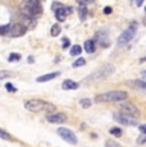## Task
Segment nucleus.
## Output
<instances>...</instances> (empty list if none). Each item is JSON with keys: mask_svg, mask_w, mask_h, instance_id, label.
<instances>
[{"mask_svg": "<svg viewBox=\"0 0 146 147\" xmlns=\"http://www.w3.org/2000/svg\"><path fill=\"white\" fill-rule=\"evenodd\" d=\"M114 72H116V67H114L113 64H104V65H101L100 68H97L96 70H94L90 76H87V77L83 80V82H85V83L100 82V81L105 80V78L110 77Z\"/></svg>", "mask_w": 146, "mask_h": 147, "instance_id": "f257e3e1", "label": "nucleus"}, {"mask_svg": "<svg viewBox=\"0 0 146 147\" xmlns=\"http://www.w3.org/2000/svg\"><path fill=\"white\" fill-rule=\"evenodd\" d=\"M24 109L31 113H39V111H46V113H55L57 107L50 102H46L40 98H31L24 102Z\"/></svg>", "mask_w": 146, "mask_h": 147, "instance_id": "f03ea898", "label": "nucleus"}, {"mask_svg": "<svg viewBox=\"0 0 146 147\" xmlns=\"http://www.w3.org/2000/svg\"><path fill=\"white\" fill-rule=\"evenodd\" d=\"M128 97V94L124 91H108L104 94L95 96L96 102H118V101H124Z\"/></svg>", "mask_w": 146, "mask_h": 147, "instance_id": "7ed1b4c3", "label": "nucleus"}, {"mask_svg": "<svg viewBox=\"0 0 146 147\" xmlns=\"http://www.w3.org/2000/svg\"><path fill=\"white\" fill-rule=\"evenodd\" d=\"M24 9H23V13L28 17H35V16H39L43 12V7H41L40 1L37 0H28L23 4Z\"/></svg>", "mask_w": 146, "mask_h": 147, "instance_id": "20e7f679", "label": "nucleus"}, {"mask_svg": "<svg viewBox=\"0 0 146 147\" xmlns=\"http://www.w3.org/2000/svg\"><path fill=\"white\" fill-rule=\"evenodd\" d=\"M53 9H54L55 18L59 22H64L68 14L72 13V8L62 4V3H53Z\"/></svg>", "mask_w": 146, "mask_h": 147, "instance_id": "39448f33", "label": "nucleus"}, {"mask_svg": "<svg viewBox=\"0 0 146 147\" xmlns=\"http://www.w3.org/2000/svg\"><path fill=\"white\" fill-rule=\"evenodd\" d=\"M135 35H136V24H132V26H130L127 30L123 31V32L120 33V36L118 37L117 45L119 47L127 45L130 41H132V38L135 37Z\"/></svg>", "mask_w": 146, "mask_h": 147, "instance_id": "423d86ee", "label": "nucleus"}, {"mask_svg": "<svg viewBox=\"0 0 146 147\" xmlns=\"http://www.w3.org/2000/svg\"><path fill=\"white\" fill-rule=\"evenodd\" d=\"M57 133L67 143H69V145H77V136L73 133V131H71V129L66 128V127H60V128L57 129Z\"/></svg>", "mask_w": 146, "mask_h": 147, "instance_id": "0eeeda50", "label": "nucleus"}, {"mask_svg": "<svg viewBox=\"0 0 146 147\" xmlns=\"http://www.w3.org/2000/svg\"><path fill=\"white\" fill-rule=\"evenodd\" d=\"M120 110H122L120 114L126 115L131 119H136V118L140 117V110L131 102H122L120 104Z\"/></svg>", "mask_w": 146, "mask_h": 147, "instance_id": "6e6552de", "label": "nucleus"}, {"mask_svg": "<svg viewBox=\"0 0 146 147\" xmlns=\"http://www.w3.org/2000/svg\"><path fill=\"white\" fill-rule=\"evenodd\" d=\"M27 32V28L21 23H14V24H10L9 26V31H8L7 35L9 37H21L23 36L24 33Z\"/></svg>", "mask_w": 146, "mask_h": 147, "instance_id": "1a4fd4ad", "label": "nucleus"}, {"mask_svg": "<svg viewBox=\"0 0 146 147\" xmlns=\"http://www.w3.org/2000/svg\"><path fill=\"white\" fill-rule=\"evenodd\" d=\"M113 119L116 121H118V123L123 124V125H130V127H137L139 125V123H137L135 119H131V118L126 117V115L120 114V113H114Z\"/></svg>", "mask_w": 146, "mask_h": 147, "instance_id": "9d476101", "label": "nucleus"}, {"mask_svg": "<svg viewBox=\"0 0 146 147\" xmlns=\"http://www.w3.org/2000/svg\"><path fill=\"white\" fill-rule=\"evenodd\" d=\"M46 120L53 124H62V123H66L67 121V115L63 114V113L55 111V113H51V114H47Z\"/></svg>", "mask_w": 146, "mask_h": 147, "instance_id": "9b49d317", "label": "nucleus"}, {"mask_svg": "<svg viewBox=\"0 0 146 147\" xmlns=\"http://www.w3.org/2000/svg\"><path fill=\"white\" fill-rule=\"evenodd\" d=\"M96 38L97 41H99V44L101 45L103 47H106L110 45V42H109V37H108V32H106L105 30H101L100 32L96 33Z\"/></svg>", "mask_w": 146, "mask_h": 147, "instance_id": "f8f14e48", "label": "nucleus"}, {"mask_svg": "<svg viewBox=\"0 0 146 147\" xmlns=\"http://www.w3.org/2000/svg\"><path fill=\"white\" fill-rule=\"evenodd\" d=\"M60 76V72H51V73H46L44 76H40V77L36 78V82L39 83H44V82H47V81H51L54 78H57Z\"/></svg>", "mask_w": 146, "mask_h": 147, "instance_id": "ddd939ff", "label": "nucleus"}, {"mask_svg": "<svg viewBox=\"0 0 146 147\" xmlns=\"http://www.w3.org/2000/svg\"><path fill=\"white\" fill-rule=\"evenodd\" d=\"M80 87V83L72 81V80H66L62 83V88L63 90H77Z\"/></svg>", "mask_w": 146, "mask_h": 147, "instance_id": "4468645a", "label": "nucleus"}, {"mask_svg": "<svg viewBox=\"0 0 146 147\" xmlns=\"http://www.w3.org/2000/svg\"><path fill=\"white\" fill-rule=\"evenodd\" d=\"M83 47H85L86 53L92 54V53H95V47H96V45H95V41L94 40H87V41H85V45H83Z\"/></svg>", "mask_w": 146, "mask_h": 147, "instance_id": "2eb2a0df", "label": "nucleus"}, {"mask_svg": "<svg viewBox=\"0 0 146 147\" xmlns=\"http://www.w3.org/2000/svg\"><path fill=\"white\" fill-rule=\"evenodd\" d=\"M127 84H130L131 87H135V88H141V90H145L146 91V82H144V81H139V80L131 81V82H128Z\"/></svg>", "mask_w": 146, "mask_h": 147, "instance_id": "dca6fc26", "label": "nucleus"}, {"mask_svg": "<svg viewBox=\"0 0 146 147\" xmlns=\"http://www.w3.org/2000/svg\"><path fill=\"white\" fill-rule=\"evenodd\" d=\"M60 32H62V27H60V24H53L51 26V30H50V35L53 36V37H57V36L60 35Z\"/></svg>", "mask_w": 146, "mask_h": 147, "instance_id": "f3484780", "label": "nucleus"}, {"mask_svg": "<svg viewBox=\"0 0 146 147\" xmlns=\"http://www.w3.org/2000/svg\"><path fill=\"white\" fill-rule=\"evenodd\" d=\"M82 53V46L81 45H73L71 47V55L72 56H77Z\"/></svg>", "mask_w": 146, "mask_h": 147, "instance_id": "a211bd4d", "label": "nucleus"}, {"mask_svg": "<svg viewBox=\"0 0 146 147\" xmlns=\"http://www.w3.org/2000/svg\"><path fill=\"white\" fill-rule=\"evenodd\" d=\"M109 133H110L112 136H114V137H120L122 133H123V131L120 128H118V127H113V128H110Z\"/></svg>", "mask_w": 146, "mask_h": 147, "instance_id": "6ab92c4d", "label": "nucleus"}, {"mask_svg": "<svg viewBox=\"0 0 146 147\" xmlns=\"http://www.w3.org/2000/svg\"><path fill=\"white\" fill-rule=\"evenodd\" d=\"M0 138H1V140H5V141H12L13 140L12 136L8 133L7 131H4V129H1V128H0Z\"/></svg>", "mask_w": 146, "mask_h": 147, "instance_id": "aec40b11", "label": "nucleus"}, {"mask_svg": "<svg viewBox=\"0 0 146 147\" xmlns=\"http://www.w3.org/2000/svg\"><path fill=\"white\" fill-rule=\"evenodd\" d=\"M80 105L82 106L83 109H89V107L92 105V102H91V100H90V98H81V100H80Z\"/></svg>", "mask_w": 146, "mask_h": 147, "instance_id": "412c9836", "label": "nucleus"}, {"mask_svg": "<svg viewBox=\"0 0 146 147\" xmlns=\"http://www.w3.org/2000/svg\"><path fill=\"white\" fill-rule=\"evenodd\" d=\"M13 73H10L9 70H0V81L1 80H7V78L13 77Z\"/></svg>", "mask_w": 146, "mask_h": 147, "instance_id": "4be33fe9", "label": "nucleus"}, {"mask_svg": "<svg viewBox=\"0 0 146 147\" xmlns=\"http://www.w3.org/2000/svg\"><path fill=\"white\" fill-rule=\"evenodd\" d=\"M78 14H80V19L81 21H85L86 16H87V8L86 7H81L78 9Z\"/></svg>", "mask_w": 146, "mask_h": 147, "instance_id": "5701e85b", "label": "nucleus"}, {"mask_svg": "<svg viewBox=\"0 0 146 147\" xmlns=\"http://www.w3.org/2000/svg\"><path fill=\"white\" fill-rule=\"evenodd\" d=\"M21 54H17V53H12L9 56H8V61H18L21 60Z\"/></svg>", "mask_w": 146, "mask_h": 147, "instance_id": "b1692460", "label": "nucleus"}, {"mask_svg": "<svg viewBox=\"0 0 146 147\" xmlns=\"http://www.w3.org/2000/svg\"><path fill=\"white\" fill-rule=\"evenodd\" d=\"M86 64V60L83 58H80V59H77V60L74 61V63L72 64V67L73 68H77V67H82V65H85Z\"/></svg>", "mask_w": 146, "mask_h": 147, "instance_id": "393cba45", "label": "nucleus"}, {"mask_svg": "<svg viewBox=\"0 0 146 147\" xmlns=\"http://www.w3.org/2000/svg\"><path fill=\"white\" fill-rule=\"evenodd\" d=\"M105 147H122V146H120L119 143H117L116 141L108 140V141H105Z\"/></svg>", "mask_w": 146, "mask_h": 147, "instance_id": "a878e982", "label": "nucleus"}, {"mask_svg": "<svg viewBox=\"0 0 146 147\" xmlns=\"http://www.w3.org/2000/svg\"><path fill=\"white\" fill-rule=\"evenodd\" d=\"M5 90H7L8 92H12V94H14V92H17V87H14L12 83H5Z\"/></svg>", "mask_w": 146, "mask_h": 147, "instance_id": "bb28decb", "label": "nucleus"}, {"mask_svg": "<svg viewBox=\"0 0 146 147\" xmlns=\"http://www.w3.org/2000/svg\"><path fill=\"white\" fill-rule=\"evenodd\" d=\"M9 26L10 24H5V26H0V36L7 35L8 31H9Z\"/></svg>", "mask_w": 146, "mask_h": 147, "instance_id": "cd10ccee", "label": "nucleus"}, {"mask_svg": "<svg viewBox=\"0 0 146 147\" xmlns=\"http://www.w3.org/2000/svg\"><path fill=\"white\" fill-rule=\"evenodd\" d=\"M137 143L139 145H145L146 143V134H141L139 138H137Z\"/></svg>", "mask_w": 146, "mask_h": 147, "instance_id": "c85d7f7f", "label": "nucleus"}, {"mask_svg": "<svg viewBox=\"0 0 146 147\" xmlns=\"http://www.w3.org/2000/svg\"><path fill=\"white\" fill-rule=\"evenodd\" d=\"M62 41H63V45H62V47H63V49H67V47L71 45V40H69L68 37H64Z\"/></svg>", "mask_w": 146, "mask_h": 147, "instance_id": "c756f323", "label": "nucleus"}, {"mask_svg": "<svg viewBox=\"0 0 146 147\" xmlns=\"http://www.w3.org/2000/svg\"><path fill=\"white\" fill-rule=\"evenodd\" d=\"M139 129H140V132H141V134H146V124L139 125Z\"/></svg>", "mask_w": 146, "mask_h": 147, "instance_id": "7c9ffc66", "label": "nucleus"}, {"mask_svg": "<svg viewBox=\"0 0 146 147\" xmlns=\"http://www.w3.org/2000/svg\"><path fill=\"white\" fill-rule=\"evenodd\" d=\"M112 12H113V8L112 7H105L104 8V14H110Z\"/></svg>", "mask_w": 146, "mask_h": 147, "instance_id": "2f4dec72", "label": "nucleus"}, {"mask_svg": "<svg viewBox=\"0 0 146 147\" xmlns=\"http://www.w3.org/2000/svg\"><path fill=\"white\" fill-rule=\"evenodd\" d=\"M28 63H33V58H32V56H28Z\"/></svg>", "mask_w": 146, "mask_h": 147, "instance_id": "473e14b6", "label": "nucleus"}, {"mask_svg": "<svg viewBox=\"0 0 146 147\" xmlns=\"http://www.w3.org/2000/svg\"><path fill=\"white\" fill-rule=\"evenodd\" d=\"M136 4H137V7H140V5H142V1H137Z\"/></svg>", "mask_w": 146, "mask_h": 147, "instance_id": "72a5a7b5", "label": "nucleus"}, {"mask_svg": "<svg viewBox=\"0 0 146 147\" xmlns=\"http://www.w3.org/2000/svg\"><path fill=\"white\" fill-rule=\"evenodd\" d=\"M146 60V58H144V59H141V61H145Z\"/></svg>", "mask_w": 146, "mask_h": 147, "instance_id": "f704fd0d", "label": "nucleus"}]
</instances>
